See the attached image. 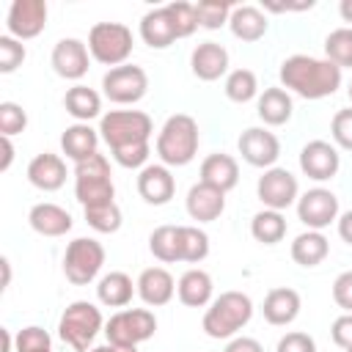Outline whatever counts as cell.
<instances>
[{
  "label": "cell",
  "mask_w": 352,
  "mask_h": 352,
  "mask_svg": "<svg viewBox=\"0 0 352 352\" xmlns=\"http://www.w3.org/2000/svg\"><path fill=\"white\" fill-rule=\"evenodd\" d=\"M116 352H138V346H116Z\"/></svg>",
  "instance_id": "55"
},
{
  "label": "cell",
  "mask_w": 352,
  "mask_h": 352,
  "mask_svg": "<svg viewBox=\"0 0 352 352\" xmlns=\"http://www.w3.org/2000/svg\"><path fill=\"white\" fill-rule=\"evenodd\" d=\"M104 327L102 311L88 302V300H74L63 308L60 319H58V336L66 346H72L74 352H88L94 338L99 336V330Z\"/></svg>",
  "instance_id": "4"
},
{
  "label": "cell",
  "mask_w": 352,
  "mask_h": 352,
  "mask_svg": "<svg viewBox=\"0 0 352 352\" xmlns=\"http://www.w3.org/2000/svg\"><path fill=\"white\" fill-rule=\"evenodd\" d=\"M138 297L148 305V308H160L168 305L176 294V280L165 267H148L138 275Z\"/></svg>",
  "instance_id": "19"
},
{
  "label": "cell",
  "mask_w": 352,
  "mask_h": 352,
  "mask_svg": "<svg viewBox=\"0 0 352 352\" xmlns=\"http://www.w3.org/2000/svg\"><path fill=\"white\" fill-rule=\"evenodd\" d=\"M201 182L220 190V192H228L236 187L239 182V162L231 157V154H209L204 162H201Z\"/></svg>",
  "instance_id": "26"
},
{
  "label": "cell",
  "mask_w": 352,
  "mask_h": 352,
  "mask_svg": "<svg viewBox=\"0 0 352 352\" xmlns=\"http://www.w3.org/2000/svg\"><path fill=\"white\" fill-rule=\"evenodd\" d=\"M253 316V300L245 292H223L214 297L201 319V327L209 338L217 341H231Z\"/></svg>",
  "instance_id": "3"
},
{
  "label": "cell",
  "mask_w": 352,
  "mask_h": 352,
  "mask_svg": "<svg viewBox=\"0 0 352 352\" xmlns=\"http://www.w3.org/2000/svg\"><path fill=\"white\" fill-rule=\"evenodd\" d=\"M184 206H187V214L198 223H212L217 220L223 212H226V192L198 182L187 190V198H184Z\"/></svg>",
  "instance_id": "22"
},
{
  "label": "cell",
  "mask_w": 352,
  "mask_h": 352,
  "mask_svg": "<svg viewBox=\"0 0 352 352\" xmlns=\"http://www.w3.org/2000/svg\"><path fill=\"white\" fill-rule=\"evenodd\" d=\"M148 250L162 264L182 261L179 258V226H157L148 234Z\"/></svg>",
  "instance_id": "35"
},
{
  "label": "cell",
  "mask_w": 352,
  "mask_h": 352,
  "mask_svg": "<svg viewBox=\"0 0 352 352\" xmlns=\"http://www.w3.org/2000/svg\"><path fill=\"white\" fill-rule=\"evenodd\" d=\"M28 182L41 192H55L66 184V162L58 154L41 151L28 162Z\"/></svg>",
  "instance_id": "18"
},
{
  "label": "cell",
  "mask_w": 352,
  "mask_h": 352,
  "mask_svg": "<svg viewBox=\"0 0 352 352\" xmlns=\"http://www.w3.org/2000/svg\"><path fill=\"white\" fill-rule=\"evenodd\" d=\"M190 69L198 80L214 82L228 72V50L217 41H201L190 55Z\"/></svg>",
  "instance_id": "20"
},
{
  "label": "cell",
  "mask_w": 352,
  "mask_h": 352,
  "mask_svg": "<svg viewBox=\"0 0 352 352\" xmlns=\"http://www.w3.org/2000/svg\"><path fill=\"white\" fill-rule=\"evenodd\" d=\"M341 168V154L333 143L327 140H308L300 148V170L314 179V182H327L338 173Z\"/></svg>",
  "instance_id": "15"
},
{
  "label": "cell",
  "mask_w": 352,
  "mask_h": 352,
  "mask_svg": "<svg viewBox=\"0 0 352 352\" xmlns=\"http://www.w3.org/2000/svg\"><path fill=\"white\" fill-rule=\"evenodd\" d=\"M212 294H214V283H212V275L201 267H192L187 270L179 280H176V297L182 305L187 308H204L212 302Z\"/></svg>",
  "instance_id": "25"
},
{
  "label": "cell",
  "mask_w": 352,
  "mask_h": 352,
  "mask_svg": "<svg viewBox=\"0 0 352 352\" xmlns=\"http://www.w3.org/2000/svg\"><path fill=\"white\" fill-rule=\"evenodd\" d=\"M14 338H16V352H52V338L38 324L22 327Z\"/></svg>",
  "instance_id": "42"
},
{
  "label": "cell",
  "mask_w": 352,
  "mask_h": 352,
  "mask_svg": "<svg viewBox=\"0 0 352 352\" xmlns=\"http://www.w3.org/2000/svg\"><path fill=\"white\" fill-rule=\"evenodd\" d=\"M88 52L102 66H124L132 55V30L121 22H96L88 30Z\"/></svg>",
  "instance_id": "7"
},
{
  "label": "cell",
  "mask_w": 352,
  "mask_h": 352,
  "mask_svg": "<svg viewBox=\"0 0 352 352\" xmlns=\"http://www.w3.org/2000/svg\"><path fill=\"white\" fill-rule=\"evenodd\" d=\"M151 132V116L143 110H110L99 118V138L110 146V151L132 143H148Z\"/></svg>",
  "instance_id": "5"
},
{
  "label": "cell",
  "mask_w": 352,
  "mask_h": 352,
  "mask_svg": "<svg viewBox=\"0 0 352 352\" xmlns=\"http://www.w3.org/2000/svg\"><path fill=\"white\" fill-rule=\"evenodd\" d=\"M256 113L267 126L289 124V118L294 113L292 94L286 88H264V94H258V99H256Z\"/></svg>",
  "instance_id": "27"
},
{
  "label": "cell",
  "mask_w": 352,
  "mask_h": 352,
  "mask_svg": "<svg viewBox=\"0 0 352 352\" xmlns=\"http://www.w3.org/2000/svg\"><path fill=\"white\" fill-rule=\"evenodd\" d=\"M330 138L336 148L352 151V107H344L330 121Z\"/></svg>",
  "instance_id": "45"
},
{
  "label": "cell",
  "mask_w": 352,
  "mask_h": 352,
  "mask_svg": "<svg viewBox=\"0 0 352 352\" xmlns=\"http://www.w3.org/2000/svg\"><path fill=\"white\" fill-rule=\"evenodd\" d=\"M99 140H102L99 129H94L91 124H72L60 135V151L77 165V162L99 154Z\"/></svg>",
  "instance_id": "24"
},
{
  "label": "cell",
  "mask_w": 352,
  "mask_h": 352,
  "mask_svg": "<svg viewBox=\"0 0 352 352\" xmlns=\"http://www.w3.org/2000/svg\"><path fill=\"white\" fill-rule=\"evenodd\" d=\"M82 214H85V223L96 234H116L121 228V220H124L116 201L113 204H99V206H85Z\"/></svg>",
  "instance_id": "38"
},
{
  "label": "cell",
  "mask_w": 352,
  "mask_h": 352,
  "mask_svg": "<svg viewBox=\"0 0 352 352\" xmlns=\"http://www.w3.org/2000/svg\"><path fill=\"white\" fill-rule=\"evenodd\" d=\"M63 107L77 124H88L102 113V96L88 85H72L63 96Z\"/></svg>",
  "instance_id": "32"
},
{
  "label": "cell",
  "mask_w": 352,
  "mask_h": 352,
  "mask_svg": "<svg viewBox=\"0 0 352 352\" xmlns=\"http://www.w3.org/2000/svg\"><path fill=\"white\" fill-rule=\"evenodd\" d=\"M138 195L151 206H165L176 195V179L168 165H146L138 173Z\"/></svg>",
  "instance_id": "17"
},
{
  "label": "cell",
  "mask_w": 352,
  "mask_h": 352,
  "mask_svg": "<svg viewBox=\"0 0 352 352\" xmlns=\"http://www.w3.org/2000/svg\"><path fill=\"white\" fill-rule=\"evenodd\" d=\"M223 91H226V96H228L231 102L245 104V102H250V99L258 96V77H256V72H250V69H234V72L226 74Z\"/></svg>",
  "instance_id": "36"
},
{
  "label": "cell",
  "mask_w": 352,
  "mask_h": 352,
  "mask_svg": "<svg viewBox=\"0 0 352 352\" xmlns=\"http://www.w3.org/2000/svg\"><path fill=\"white\" fill-rule=\"evenodd\" d=\"M344 352H352V346H349V349H344Z\"/></svg>",
  "instance_id": "57"
},
{
  "label": "cell",
  "mask_w": 352,
  "mask_h": 352,
  "mask_svg": "<svg viewBox=\"0 0 352 352\" xmlns=\"http://www.w3.org/2000/svg\"><path fill=\"white\" fill-rule=\"evenodd\" d=\"M223 352H264V346L250 336H234Z\"/></svg>",
  "instance_id": "49"
},
{
  "label": "cell",
  "mask_w": 352,
  "mask_h": 352,
  "mask_svg": "<svg viewBox=\"0 0 352 352\" xmlns=\"http://www.w3.org/2000/svg\"><path fill=\"white\" fill-rule=\"evenodd\" d=\"M104 267V248L94 236H77L66 245L63 253V275L74 286H88L99 278Z\"/></svg>",
  "instance_id": "8"
},
{
  "label": "cell",
  "mask_w": 352,
  "mask_h": 352,
  "mask_svg": "<svg viewBox=\"0 0 352 352\" xmlns=\"http://www.w3.org/2000/svg\"><path fill=\"white\" fill-rule=\"evenodd\" d=\"M336 226H338V236H341L346 245H352V209L341 212L338 220H336Z\"/></svg>",
  "instance_id": "50"
},
{
  "label": "cell",
  "mask_w": 352,
  "mask_h": 352,
  "mask_svg": "<svg viewBox=\"0 0 352 352\" xmlns=\"http://www.w3.org/2000/svg\"><path fill=\"white\" fill-rule=\"evenodd\" d=\"M50 63H52V72L58 77H63V80H82L88 74V63H91L88 44L80 41V38H60L52 47Z\"/></svg>",
  "instance_id": "16"
},
{
  "label": "cell",
  "mask_w": 352,
  "mask_h": 352,
  "mask_svg": "<svg viewBox=\"0 0 352 352\" xmlns=\"http://www.w3.org/2000/svg\"><path fill=\"white\" fill-rule=\"evenodd\" d=\"M275 352H316V341L308 333L292 330V333H286V336L278 338Z\"/></svg>",
  "instance_id": "46"
},
{
  "label": "cell",
  "mask_w": 352,
  "mask_h": 352,
  "mask_svg": "<svg viewBox=\"0 0 352 352\" xmlns=\"http://www.w3.org/2000/svg\"><path fill=\"white\" fill-rule=\"evenodd\" d=\"M250 234L261 245H278L286 236V217L275 209H261L250 220Z\"/></svg>",
  "instance_id": "33"
},
{
  "label": "cell",
  "mask_w": 352,
  "mask_h": 352,
  "mask_svg": "<svg viewBox=\"0 0 352 352\" xmlns=\"http://www.w3.org/2000/svg\"><path fill=\"white\" fill-rule=\"evenodd\" d=\"M102 91L113 104H135L148 94V74L135 63L107 69L102 77Z\"/></svg>",
  "instance_id": "10"
},
{
  "label": "cell",
  "mask_w": 352,
  "mask_h": 352,
  "mask_svg": "<svg viewBox=\"0 0 352 352\" xmlns=\"http://www.w3.org/2000/svg\"><path fill=\"white\" fill-rule=\"evenodd\" d=\"M256 195L258 201L264 204V209H275V212H283L289 209L292 204H297L300 198V184H297V176L286 168H267L258 182H256Z\"/></svg>",
  "instance_id": "11"
},
{
  "label": "cell",
  "mask_w": 352,
  "mask_h": 352,
  "mask_svg": "<svg viewBox=\"0 0 352 352\" xmlns=\"http://www.w3.org/2000/svg\"><path fill=\"white\" fill-rule=\"evenodd\" d=\"M231 11H234V6H231V3H226V0H204V3H195L198 28H206V30H217V28L228 25V19H231Z\"/></svg>",
  "instance_id": "39"
},
{
  "label": "cell",
  "mask_w": 352,
  "mask_h": 352,
  "mask_svg": "<svg viewBox=\"0 0 352 352\" xmlns=\"http://www.w3.org/2000/svg\"><path fill=\"white\" fill-rule=\"evenodd\" d=\"M113 160L121 165V168H129V170H143L146 162H148V154H151V146L148 143H132V146H124V148H116L110 151Z\"/></svg>",
  "instance_id": "44"
},
{
  "label": "cell",
  "mask_w": 352,
  "mask_h": 352,
  "mask_svg": "<svg viewBox=\"0 0 352 352\" xmlns=\"http://www.w3.org/2000/svg\"><path fill=\"white\" fill-rule=\"evenodd\" d=\"M88 352H116V346L113 344H102V346H91Z\"/></svg>",
  "instance_id": "54"
},
{
  "label": "cell",
  "mask_w": 352,
  "mask_h": 352,
  "mask_svg": "<svg viewBox=\"0 0 352 352\" xmlns=\"http://www.w3.org/2000/svg\"><path fill=\"white\" fill-rule=\"evenodd\" d=\"M333 300L344 314H352V270L341 272L333 280Z\"/></svg>",
  "instance_id": "47"
},
{
  "label": "cell",
  "mask_w": 352,
  "mask_h": 352,
  "mask_svg": "<svg viewBox=\"0 0 352 352\" xmlns=\"http://www.w3.org/2000/svg\"><path fill=\"white\" fill-rule=\"evenodd\" d=\"M338 14H341V19H344V22H349V25H352V0H341Z\"/></svg>",
  "instance_id": "52"
},
{
  "label": "cell",
  "mask_w": 352,
  "mask_h": 352,
  "mask_svg": "<svg viewBox=\"0 0 352 352\" xmlns=\"http://www.w3.org/2000/svg\"><path fill=\"white\" fill-rule=\"evenodd\" d=\"M300 308H302V300H300V294H297L294 289H289V286H275V289H270L267 297H264V302H261L264 319H267L270 324H275V327L292 324V322L300 316Z\"/></svg>",
  "instance_id": "21"
},
{
  "label": "cell",
  "mask_w": 352,
  "mask_h": 352,
  "mask_svg": "<svg viewBox=\"0 0 352 352\" xmlns=\"http://www.w3.org/2000/svg\"><path fill=\"white\" fill-rule=\"evenodd\" d=\"M28 58L25 52V44L14 36H0V74H11L22 66V60Z\"/></svg>",
  "instance_id": "43"
},
{
  "label": "cell",
  "mask_w": 352,
  "mask_h": 352,
  "mask_svg": "<svg viewBox=\"0 0 352 352\" xmlns=\"http://www.w3.org/2000/svg\"><path fill=\"white\" fill-rule=\"evenodd\" d=\"M236 148L242 154V160L253 168H275L278 157H280V140L275 138V132L264 129V126H248L239 140Z\"/></svg>",
  "instance_id": "13"
},
{
  "label": "cell",
  "mask_w": 352,
  "mask_h": 352,
  "mask_svg": "<svg viewBox=\"0 0 352 352\" xmlns=\"http://www.w3.org/2000/svg\"><path fill=\"white\" fill-rule=\"evenodd\" d=\"M289 253H292L294 264H300V267H319L330 253V242L322 231H302L294 236Z\"/></svg>",
  "instance_id": "31"
},
{
  "label": "cell",
  "mask_w": 352,
  "mask_h": 352,
  "mask_svg": "<svg viewBox=\"0 0 352 352\" xmlns=\"http://www.w3.org/2000/svg\"><path fill=\"white\" fill-rule=\"evenodd\" d=\"M341 214L338 195L327 187H314L297 198V217L308 231H324Z\"/></svg>",
  "instance_id": "12"
},
{
  "label": "cell",
  "mask_w": 352,
  "mask_h": 352,
  "mask_svg": "<svg viewBox=\"0 0 352 352\" xmlns=\"http://www.w3.org/2000/svg\"><path fill=\"white\" fill-rule=\"evenodd\" d=\"M209 256V234L198 226H179V258L198 264Z\"/></svg>",
  "instance_id": "34"
},
{
  "label": "cell",
  "mask_w": 352,
  "mask_h": 352,
  "mask_svg": "<svg viewBox=\"0 0 352 352\" xmlns=\"http://www.w3.org/2000/svg\"><path fill=\"white\" fill-rule=\"evenodd\" d=\"M0 267H3V289H8V283H11V261L0 258Z\"/></svg>",
  "instance_id": "53"
},
{
  "label": "cell",
  "mask_w": 352,
  "mask_h": 352,
  "mask_svg": "<svg viewBox=\"0 0 352 352\" xmlns=\"http://www.w3.org/2000/svg\"><path fill=\"white\" fill-rule=\"evenodd\" d=\"M47 28V3L44 0H14L6 16V30L8 36L28 41L41 36Z\"/></svg>",
  "instance_id": "14"
},
{
  "label": "cell",
  "mask_w": 352,
  "mask_h": 352,
  "mask_svg": "<svg viewBox=\"0 0 352 352\" xmlns=\"http://www.w3.org/2000/svg\"><path fill=\"white\" fill-rule=\"evenodd\" d=\"M280 85L300 99L316 102L333 96L341 88V69L327 58L314 55H289L280 63Z\"/></svg>",
  "instance_id": "1"
},
{
  "label": "cell",
  "mask_w": 352,
  "mask_h": 352,
  "mask_svg": "<svg viewBox=\"0 0 352 352\" xmlns=\"http://www.w3.org/2000/svg\"><path fill=\"white\" fill-rule=\"evenodd\" d=\"M165 8H168V14H170L176 38H187V36H192V33L198 30V16H195V6H192V3L176 0V3H168Z\"/></svg>",
  "instance_id": "40"
},
{
  "label": "cell",
  "mask_w": 352,
  "mask_h": 352,
  "mask_svg": "<svg viewBox=\"0 0 352 352\" xmlns=\"http://www.w3.org/2000/svg\"><path fill=\"white\" fill-rule=\"evenodd\" d=\"M140 38L151 50H165V47H170L176 41V30H173V22H170V14H168L165 6L151 8V11L143 14V19H140Z\"/></svg>",
  "instance_id": "29"
},
{
  "label": "cell",
  "mask_w": 352,
  "mask_h": 352,
  "mask_svg": "<svg viewBox=\"0 0 352 352\" xmlns=\"http://www.w3.org/2000/svg\"><path fill=\"white\" fill-rule=\"evenodd\" d=\"M132 294H138V283L121 270H113L99 278L96 283V300L107 308H126L132 302Z\"/></svg>",
  "instance_id": "28"
},
{
  "label": "cell",
  "mask_w": 352,
  "mask_h": 352,
  "mask_svg": "<svg viewBox=\"0 0 352 352\" xmlns=\"http://www.w3.org/2000/svg\"><path fill=\"white\" fill-rule=\"evenodd\" d=\"M0 148H3V160H0V170L6 173V170L11 168V162H14V143H11V138H3V135H0Z\"/></svg>",
  "instance_id": "51"
},
{
  "label": "cell",
  "mask_w": 352,
  "mask_h": 352,
  "mask_svg": "<svg viewBox=\"0 0 352 352\" xmlns=\"http://www.w3.org/2000/svg\"><path fill=\"white\" fill-rule=\"evenodd\" d=\"M74 198L82 204V209L116 201V184L110 179V162L104 154H94L91 160L74 165Z\"/></svg>",
  "instance_id": "6"
},
{
  "label": "cell",
  "mask_w": 352,
  "mask_h": 352,
  "mask_svg": "<svg viewBox=\"0 0 352 352\" xmlns=\"http://www.w3.org/2000/svg\"><path fill=\"white\" fill-rule=\"evenodd\" d=\"M198 143H201L198 121L187 113H173V116L165 118L154 148H157V157H160L162 165L182 168V165H190L195 160Z\"/></svg>",
  "instance_id": "2"
},
{
  "label": "cell",
  "mask_w": 352,
  "mask_h": 352,
  "mask_svg": "<svg viewBox=\"0 0 352 352\" xmlns=\"http://www.w3.org/2000/svg\"><path fill=\"white\" fill-rule=\"evenodd\" d=\"M228 28H231L234 38H239V41H258L267 36L270 22L258 6H234Z\"/></svg>",
  "instance_id": "30"
},
{
  "label": "cell",
  "mask_w": 352,
  "mask_h": 352,
  "mask_svg": "<svg viewBox=\"0 0 352 352\" xmlns=\"http://www.w3.org/2000/svg\"><path fill=\"white\" fill-rule=\"evenodd\" d=\"M349 99H352V82H349Z\"/></svg>",
  "instance_id": "56"
},
{
  "label": "cell",
  "mask_w": 352,
  "mask_h": 352,
  "mask_svg": "<svg viewBox=\"0 0 352 352\" xmlns=\"http://www.w3.org/2000/svg\"><path fill=\"white\" fill-rule=\"evenodd\" d=\"M157 333V316L148 308H121L104 322L107 344L113 346H138Z\"/></svg>",
  "instance_id": "9"
},
{
  "label": "cell",
  "mask_w": 352,
  "mask_h": 352,
  "mask_svg": "<svg viewBox=\"0 0 352 352\" xmlns=\"http://www.w3.org/2000/svg\"><path fill=\"white\" fill-rule=\"evenodd\" d=\"M324 55L338 69H352V28H336L324 38Z\"/></svg>",
  "instance_id": "37"
},
{
  "label": "cell",
  "mask_w": 352,
  "mask_h": 352,
  "mask_svg": "<svg viewBox=\"0 0 352 352\" xmlns=\"http://www.w3.org/2000/svg\"><path fill=\"white\" fill-rule=\"evenodd\" d=\"M28 126V113L22 104L16 102H0V135L3 138H14L19 132H25Z\"/></svg>",
  "instance_id": "41"
},
{
  "label": "cell",
  "mask_w": 352,
  "mask_h": 352,
  "mask_svg": "<svg viewBox=\"0 0 352 352\" xmlns=\"http://www.w3.org/2000/svg\"><path fill=\"white\" fill-rule=\"evenodd\" d=\"M330 336H333V344H336V346L349 349V346H352V314H341V316L333 322Z\"/></svg>",
  "instance_id": "48"
},
{
  "label": "cell",
  "mask_w": 352,
  "mask_h": 352,
  "mask_svg": "<svg viewBox=\"0 0 352 352\" xmlns=\"http://www.w3.org/2000/svg\"><path fill=\"white\" fill-rule=\"evenodd\" d=\"M28 223H30V228H33L36 234H41V236H63V234H69L72 226H74L69 209H63V206H58V204H52V201H41V204L30 206Z\"/></svg>",
  "instance_id": "23"
}]
</instances>
